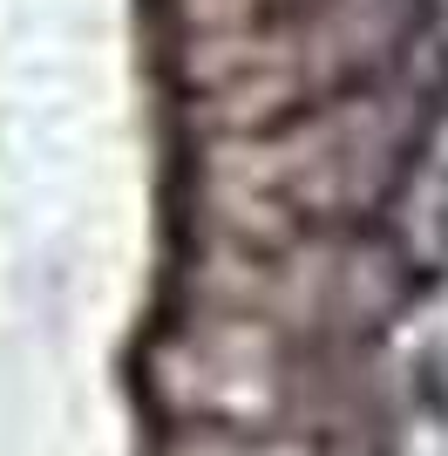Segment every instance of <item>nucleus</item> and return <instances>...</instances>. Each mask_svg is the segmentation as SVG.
<instances>
[{
	"mask_svg": "<svg viewBox=\"0 0 448 456\" xmlns=\"http://www.w3.org/2000/svg\"><path fill=\"white\" fill-rule=\"evenodd\" d=\"M380 225L408 246V259L421 273H442L448 266V123L435 130V143L421 151L414 177L401 184V198L388 205Z\"/></svg>",
	"mask_w": 448,
	"mask_h": 456,
	"instance_id": "20e7f679",
	"label": "nucleus"
},
{
	"mask_svg": "<svg viewBox=\"0 0 448 456\" xmlns=\"http://www.w3.org/2000/svg\"><path fill=\"white\" fill-rule=\"evenodd\" d=\"M421 280L428 273L388 225H340L299 232L285 246L197 239V259L184 266V300L211 314L272 321L299 341L367 347L388 327H401V314L421 300Z\"/></svg>",
	"mask_w": 448,
	"mask_h": 456,
	"instance_id": "7ed1b4c3",
	"label": "nucleus"
},
{
	"mask_svg": "<svg viewBox=\"0 0 448 456\" xmlns=\"http://www.w3.org/2000/svg\"><path fill=\"white\" fill-rule=\"evenodd\" d=\"M421 35L428 0H299L252 28L184 35L177 76L190 89L197 136H238L388 76Z\"/></svg>",
	"mask_w": 448,
	"mask_h": 456,
	"instance_id": "f03ea898",
	"label": "nucleus"
},
{
	"mask_svg": "<svg viewBox=\"0 0 448 456\" xmlns=\"http://www.w3.org/2000/svg\"><path fill=\"white\" fill-rule=\"evenodd\" d=\"M442 123L448 48L421 35L408 61L319 110H299L272 130L197 136V239L285 246L299 232L380 225Z\"/></svg>",
	"mask_w": 448,
	"mask_h": 456,
	"instance_id": "f257e3e1",
	"label": "nucleus"
},
{
	"mask_svg": "<svg viewBox=\"0 0 448 456\" xmlns=\"http://www.w3.org/2000/svg\"><path fill=\"white\" fill-rule=\"evenodd\" d=\"M170 20L184 35H224V28H252V20H272L299 0H164Z\"/></svg>",
	"mask_w": 448,
	"mask_h": 456,
	"instance_id": "39448f33",
	"label": "nucleus"
}]
</instances>
